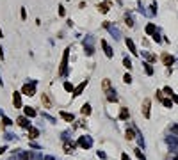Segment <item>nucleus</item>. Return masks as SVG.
<instances>
[{"instance_id": "1", "label": "nucleus", "mask_w": 178, "mask_h": 160, "mask_svg": "<svg viewBox=\"0 0 178 160\" xmlns=\"http://www.w3.org/2000/svg\"><path fill=\"white\" fill-rule=\"evenodd\" d=\"M36 80H30V84H25L23 87H21V94H25V96H34L36 94Z\"/></svg>"}, {"instance_id": "2", "label": "nucleus", "mask_w": 178, "mask_h": 160, "mask_svg": "<svg viewBox=\"0 0 178 160\" xmlns=\"http://www.w3.org/2000/svg\"><path fill=\"white\" fill-rule=\"evenodd\" d=\"M68 55H70V48H66V50H64V53H62L61 69H59V73H61L62 77H66V73H68Z\"/></svg>"}, {"instance_id": "3", "label": "nucleus", "mask_w": 178, "mask_h": 160, "mask_svg": "<svg viewBox=\"0 0 178 160\" xmlns=\"http://www.w3.org/2000/svg\"><path fill=\"white\" fill-rule=\"evenodd\" d=\"M77 144H78L80 148H84V150H89V148L93 146V139H91L89 135H82V137H78Z\"/></svg>"}, {"instance_id": "4", "label": "nucleus", "mask_w": 178, "mask_h": 160, "mask_svg": "<svg viewBox=\"0 0 178 160\" xmlns=\"http://www.w3.org/2000/svg\"><path fill=\"white\" fill-rule=\"evenodd\" d=\"M150 109H152V100H148V98H146V100L143 102V109H141V110H143V116H144L146 119H148V118H150V114H152V112H150Z\"/></svg>"}, {"instance_id": "5", "label": "nucleus", "mask_w": 178, "mask_h": 160, "mask_svg": "<svg viewBox=\"0 0 178 160\" xmlns=\"http://www.w3.org/2000/svg\"><path fill=\"white\" fill-rule=\"evenodd\" d=\"M16 123H18L21 128H25V130H29V128H30V121H29V118H27V116H20V118L16 119Z\"/></svg>"}, {"instance_id": "6", "label": "nucleus", "mask_w": 178, "mask_h": 160, "mask_svg": "<svg viewBox=\"0 0 178 160\" xmlns=\"http://www.w3.org/2000/svg\"><path fill=\"white\" fill-rule=\"evenodd\" d=\"M100 45H102V48H103V52H105V55H107V57L111 59V57H112L114 53H112V48L109 46V43H107L105 39H102V41H100Z\"/></svg>"}, {"instance_id": "7", "label": "nucleus", "mask_w": 178, "mask_h": 160, "mask_svg": "<svg viewBox=\"0 0 178 160\" xmlns=\"http://www.w3.org/2000/svg\"><path fill=\"white\" fill-rule=\"evenodd\" d=\"M86 87H87V80H82V82H80V84L75 87V91H73V96H80V94H82V91H84Z\"/></svg>"}, {"instance_id": "8", "label": "nucleus", "mask_w": 178, "mask_h": 160, "mask_svg": "<svg viewBox=\"0 0 178 160\" xmlns=\"http://www.w3.org/2000/svg\"><path fill=\"white\" fill-rule=\"evenodd\" d=\"M103 27H105V28H107V30H109V32H111V34H112L114 37H116V39L119 37V30H118L116 27H112V25H111L109 21H105V23H103Z\"/></svg>"}, {"instance_id": "9", "label": "nucleus", "mask_w": 178, "mask_h": 160, "mask_svg": "<svg viewBox=\"0 0 178 160\" xmlns=\"http://www.w3.org/2000/svg\"><path fill=\"white\" fill-rule=\"evenodd\" d=\"M12 103H14V107L16 109H21V93H12Z\"/></svg>"}, {"instance_id": "10", "label": "nucleus", "mask_w": 178, "mask_h": 160, "mask_svg": "<svg viewBox=\"0 0 178 160\" xmlns=\"http://www.w3.org/2000/svg\"><path fill=\"white\" fill-rule=\"evenodd\" d=\"M23 116H27V118H36L37 112H36V109H32V107H23Z\"/></svg>"}, {"instance_id": "11", "label": "nucleus", "mask_w": 178, "mask_h": 160, "mask_svg": "<svg viewBox=\"0 0 178 160\" xmlns=\"http://www.w3.org/2000/svg\"><path fill=\"white\" fill-rule=\"evenodd\" d=\"M125 43H127L128 50H130V52H132L134 55H137V53H139V52H137V48H136V45H134V41H132L130 37H127V39H125Z\"/></svg>"}, {"instance_id": "12", "label": "nucleus", "mask_w": 178, "mask_h": 160, "mask_svg": "<svg viewBox=\"0 0 178 160\" xmlns=\"http://www.w3.org/2000/svg\"><path fill=\"white\" fill-rule=\"evenodd\" d=\"M78 144H73V142H64V153H68V155H71L73 151H75V148H77Z\"/></svg>"}, {"instance_id": "13", "label": "nucleus", "mask_w": 178, "mask_h": 160, "mask_svg": "<svg viewBox=\"0 0 178 160\" xmlns=\"http://www.w3.org/2000/svg\"><path fill=\"white\" fill-rule=\"evenodd\" d=\"M162 62H164L166 66H171V64L175 62V57L169 55V53H164V55H162Z\"/></svg>"}, {"instance_id": "14", "label": "nucleus", "mask_w": 178, "mask_h": 160, "mask_svg": "<svg viewBox=\"0 0 178 160\" xmlns=\"http://www.w3.org/2000/svg\"><path fill=\"white\" fill-rule=\"evenodd\" d=\"M59 116H61L64 121H68V123H71V121L75 119V116H73L71 112H64V110H62V112H59Z\"/></svg>"}, {"instance_id": "15", "label": "nucleus", "mask_w": 178, "mask_h": 160, "mask_svg": "<svg viewBox=\"0 0 178 160\" xmlns=\"http://www.w3.org/2000/svg\"><path fill=\"white\" fill-rule=\"evenodd\" d=\"M41 103H43L46 109H50V107H52V100H50V96H48V94H43V96H41Z\"/></svg>"}, {"instance_id": "16", "label": "nucleus", "mask_w": 178, "mask_h": 160, "mask_svg": "<svg viewBox=\"0 0 178 160\" xmlns=\"http://www.w3.org/2000/svg\"><path fill=\"white\" fill-rule=\"evenodd\" d=\"M98 11L102 14H107L109 12V2H103V4H98Z\"/></svg>"}, {"instance_id": "17", "label": "nucleus", "mask_w": 178, "mask_h": 160, "mask_svg": "<svg viewBox=\"0 0 178 160\" xmlns=\"http://www.w3.org/2000/svg\"><path fill=\"white\" fill-rule=\"evenodd\" d=\"M36 137H39V130L34 128V126H30L29 128V139H36Z\"/></svg>"}, {"instance_id": "18", "label": "nucleus", "mask_w": 178, "mask_h": 160, "mask_svg": "<svg viewBox=\"0 0 178 160\" xmlns=\"http://www.w3.org/2000/svg\"><path fill=\"white\" fill-rule=\"evenodd\" d=\"M105 94H107V100H109V102H114V103L118 102V96H116V93H114L112 89H111V91H107Z\"/></svg>"}, {"instance_id": "19", "label": "nucleus", "mask_w": 178, "mask_h": 160, "mask_svg": "<svg viewBox=\"0 0 178 160\" xmlns=\"http://www.w3.org/2000/svg\"><path fill=\"white\" fill-rule=\"evenodd\" d=\"M155 32H157V27H155L153 23H148V25H146V34H150V36H153Z\"/></svg>"}, {"instance_id": "20", "label": "nucleus", "mask_w": 178, "mask_h": 160, "mask_svg": "<svg viewBox=\"0 0 178 160\" xmlns=\"http://www.w3.org/2000/svg\"><path fill=\"white\" fill-rule=\"evenodd\" d=\"M80 112H82L84 116H89V114H91V105H89V103H84L82 109H80Z\"/></svg>"}, {"instance_id": "21", "label": "nucleus", "mask_w": 178, "mask_h": 160, "mask_svg": "<svg viewBox=\"0 0 178 160\" xmlns=\"http://www.w3.org/2000/svg\"><path fill=\"white\" fill-rule=\"evenodd\" d=\"M119 119H121V121H127V119H128V109L123 107V109L119 110Z\"/></svg>"}, {"instance_id": "22", "label": "nucleus", "mask_w": 178, "mask_h": 160, "mask_svg": "<svg viewBox=\"0 0 178 160\" xmlns=\"http://www.w3.org/2000/svg\"><path fill=\"white\" fill-rule=\"evenodd\" d=\"M125 137H127L128 141H132V139H136V132H134V128H128V130L125 132Z\"/></svg>"}, {"instance_id": "23", "label": "nucleus", "mask_w": 178, "mask_h": 160, "mask_svg": "<svg viewBox=\"0 0 178 160\" xmlns=\"http://www.w3.org/2000/svg\"><path fill=\"white\" fill-rule=\"evenodd\" d=\"M102 89H103L105 93H107V91H111V80H109V78H105V80L102 82Z\"/></svg>"}, {"instance_id": "24", "label": "nucleus", "mask_w": 178, "mask_h": 160, "mask_svg": "<svg viewBox=\"0 0 178 160\" xmlns=\"http://www.w3.org/2000/svg\"><path fill=\"white\" fill-rule=\"evenodd\" d=\"M162 105L168 107V109H171V107H173V98H164V100H162Z\"/></svg>"}, {"instance_id": "25", "label": "nucleus", "mask_w": 178, "mask_h": 160, "mask_svg": "<svg viewBox=\"0 0 178 160\" xmlns=\"http://www.w3.org/2000/svg\"><path fill=\"white\" fill-rule=\"evenodd\" d=\"M134 151H136V157H137L139 160H146V157H144V153L141 151V148H136Z\"/></svg>"}, {"instance_id": "26", "label": "nucleus", "mask_w": 178, "mask_h": 160, "mask_svg": "<svg viewBox=\"0 0 178 160\" xmlns=\"http://www.w3.org/2000/svg\"><path fill=\"white\" fill-rule=\"evenodd\" d=\"M84 46H86V53H87V55H93V53H94V48L89 45V41H87V45L84 43Z\"/></svg>"}, {"instance_id": "27", "label": "nucleus", "mask_w": 178, "mask_h": 160, "mask_svg": "<svg viewBox=\"0 0 178 160\" xmlns=\"http://www.w3.org/2000/svg\"><path fill=\"white\" fill-rule=\"evenodd\" d=\"M64 91H68V93H73V91H75L73 84H71V82H64Z\"/></svg>"}, {"instance_id": "28", "label": "nucleus", "mask_w": 178, "mask_h": 160, "mask_svg": "<svg viewBox=\"0 0 178 160\" xmlns=\"http://www.w3.org/2000/svg\"><path fill=\"white\" fill-rule=\"evenodd\" d=\"M123 66H125L127 69H132V61H130L128 57H125V59H123Z\"/></svg>"}, {"instance_id": "29", "label": "nucleus", "mask_w": 178, "mask_h": 160, "mask_svg": "<svg viewBox=\"0 0 178 160\" xmlns=\"http://www.w3.org/2000/svg\"><path fill=\"white\" fill-rule=\"evenodd\" d=\"M143 66H144V69H146V73H148V75H153V68H152V64H150V62H144Z\"/></svg>"}, {"instance_id": "30", "label": "nucleus", "mask_w": 178, "mask_h": 160, "mask_svg": "<svg viewBox=\"0 0 178 160\" xmlns=\"http://www.w3.org/2000/svg\"><path fill=\"white\" fill-rule=\"evenodd\" d=\"M21 160H32V153L30 151H21Z\"/></svg>"}, {"instance_id": "31", "label": "nucleus", "mask_w": 178, "mask_h": 160, "mask_svg": "<svg viewBox=\"0 0 178 160\" xmlns=\"http://www.w3.org/2000/svg\"><path fill=\"white\" fill-rule=\"evenodd\" d=\"M2 123H4V126H11V125H12V121H11L7 116H2Z\"/></svg>"}, {"instance_id": "32", "label": "nucleus", "mask_w": 178, "mask_h": 160, "mask_svg": "<svg viewBox=\"0 0 178 160\" xmlns=\"http://www.w3.org/2000/svg\"><path fill=\"white\" fill-rule=\"evenodd\" d=\"M125 23H127V27H134V20H132L128 14L125 16Z\"/></svg>"}, {"instance_id": "33", "label": "nucleus", "mask_w": 178, "mask_h": 160, "mask_svg": "<svg viewBox=\"0 0 178 160\" xmlns=\"http://www.w3.org/2000/svg\"><path fill=\"white\" fill-rule=\"evenodd\" d=\"M43 118H45V119H48L50 123H55V118H52V116H50V114H46V112H43Z\"/></svg>"}, {"instance_id": "34", "label": "nucleus", "mask_w": 178, "mask_h": 160, "mask_svg": "<svg viewBox=\"0 0 178 160\" xmlns=\"http://www.w3.org/2000/svg\"><path fill=\"white\" fill-rule=\"evenodd\" d=\"M20 16H21V20H27V11H25V7H21V11H20Z\"/></svg>"}, {"instance_id": "35", "label": "nucleus", "mask_w": 178, "mask_h": 160, "mask_svg": "<svg viewBox=\"0 0 178 160\" xmlns=\"http://www.w3.org/2000/svg\"><path fill=\"white\" fill-rule=\"evenodd\" d=\"M123 82H125V84H130V82H132V77H130V75L127 73V75L123 77Z\"/></svg>"}, {"instance_id": "36", "label": "nucleus", "mask_w": 178, "mask_h": 160, "mask_svg": "<svg viewBox=\"0 0 178 160\" xmlns=\"http://www.w3.org/2000/svg\"><path fill=\"white\" fill-rule=\"evenodd\" d=\"M162 91H164V93H166V94H169V96H173V94H175V93H173V89H171V87H164V89H162Z\"/></svg>"}, {"instance_id": "37", "label": "nucleus", "mask_w": 178, "mask_h": 160, "mask_svg": "<svg viewBox=\"0 0 178 160\" xmlns=\"http://www.w3.org/2000/svg\"><path fill=\"white\" fill-rule=\"evenodd\" d=\"M29 146H30V148H34V150H41V144H37V142H34V141H32Z\"/></svg>"}, {"instance_id": "38", "label": "nucleus", "mask_w": 178, "mask_h": 160, "mask_svg": "<svg viewBox=\"0 0 178 160\" xmlns=\"http://www.w3.org/2000/svg\"><path fill=\"white\" fill-rule=\"evenodd\" d=\"M96 155H98V157H100L102 160H105V159H107V153H105V151H96Z\"/></svg>"}, {"instance_id": "39", "label": "nucleus", "mask_w": 178, "mask_h": 160, "mask_svg": "<svg viewBox=\"0 0 178 160\" xmlns=\"http://www.w3.org/2000/svg\"><path fill=\"white\" fill-rule=\"evenodd\" d=\"M59 14H61V16H64V14H66V9H64L62 5H59Z\"/></svg>"}, {"instance_id": "40", "label": "nucleus", "mask_w": 178, "mask_h": 160, "mask_svg": "<svg viewBox=\"0 0 178 160\" xmlns=\"http://www.w3.org/2000/svg\"><path fill=\"white\" fill-rule=\"evenodd\" d=\"M14 137H16V135H12V134H5V139H7V141H11V139H14Z\"/></svg>"}, {"instance_id": "41", "label": "nucleus", "mask_w": 178, "mask_h": 160, "mask_svg": "<svg viewBox=\"0 0 178 160\" xmlns=\"http://www.w3.org/2000/svg\"><path fill=\"white\" fill-rule=\"evenodd\" d=\"M121 160H130V157H128L127 153H123V155H121Z\"/></svg>"}, {"instance_id": "42", "label": "nucleus", "mask_w": 178, "mask_h": 160, "mask_svg": "<svg viewBox=\"0 0 178 160\" xmlns=\"http://www.w3.org/2000/svg\"><path fill=\"white\" fill-rule=\"evenodd\" d=\"M171 98H173V102H175V103H178V94H173Z\"/></svg>"}, {"instance_id": "43", "label": "nucleus", "mask_w": 178, "mask_h": 160, "mask_svg": "<svg viewBox=\"0 0 178 160\" xmlns=\"http://www.w3.org/2000/svg\"><path fill=\"white\" fill-rule=\"evenodd\" d=\"M5 151H7V148H5V146H2V148H0V153H5Z\"/></svg>"}, {"instance_id": "44", "label": "nucleus", "mask_w": 178, "mask_h": 160, "mask_svg": "<svg viewBox=\"0 0 178 160\" xmlns=\"http://www.w3.org/2000/svg\"><path fill=\"white\" fill-rule=\"evenodd\" d=\"M43 160H53V157H45Z\"/></svg>"}, {"instance_id": "45", "label": "nucleus", "mask_w": 178, "mask_h": 160, "mask_svg": "<svg viewBox=\"0 0 178 160\" xmlns=\"http://www.w3.org/2000/svg\"><path fill=\"white\" fill-rule=\"evenodd\" d=\"M0 37H4V32H2V28H0Z\"/></svg>"}, {"instance_id": "46", "label": "nucleus", "mask_w": 178, "mask_h": 160, "mask_svg": "<svg viewBox=\"0 0 178 160\" xmlns=\"http://www.w3.org/2000/svg\"><path fill=\"white\" fill-rule=\"evenodd\" d=\"M175 160H178V155H177V157H175Z\"/></svg>"}, {"instance_id": "47", "label": "nucleus", "mask_w": 178, "mask_h": 160, "mask_svg": "<svg viewBox=\"0 0 178 160\" xmlns=\"http://www.w3.org/2000/svg\"><path fill=\"white\" fill-rule=\"evenodd\" d=\"M36 160H41V159H36Z\"/></svg>"}]
</instances>
